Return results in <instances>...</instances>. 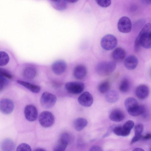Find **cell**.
Listing matches in <instances>:
<instances>
[{
	"instance_id": "cell-1",
	"label": "cell",
	"mask_w": 151,
	"mask_h": 151,
	"mask_svg": "<svg viewBox=\"0 0 151 151\" xmlns=\"http://www.w3.org/2000/svg\"><path fill=\"white\" fill-rule=\"evenodd\" d=\"M151 24L148 23L142 28L134 42V49L138 52L142 46L146 49L150 48L151 46Z\"/></svg>"
},
{
	"instance_id": "cell-32",
	"label": "cell",
	"mask_w": 151,
	"mask_h": 151,
	"mask_svg": "<svg viewBox=\"0 0 151 151\" xmlns=\"http://www.w3.org/2000/svg\"><path fill=\"white\" fill-rule=\"evenodd\" d=\"M0 77L5 78L11 79L12 76L6 70L0 68Z\"/></svg>"
},
{
	"instance_id": "cell-36",
	"label": "cell",
	"mask_w": 151,
	"mask_h": 151,
	"mask_svg": "<svg viewBox=\"0 0 151 151\" xmlns=\"http://www.w3.org/2000/svg\"><path fill=\"white\" fill-rule=\"evenodd\" d=\"M142 137V135H135L131 141V144H133V143L141 139Z\"/></svg>"
},
{
	"instance_id": "cell-6",
	"label": "cell",
	"mask_w": 151,
	"mask_h": 151,
	"mask_svg": "<svg viewBox=\"0 0 151 151\" xmlns=\"http://www.w3.org/2000/svg\"><path fill=\"white\" fill-rule=\"evenodd\" d=\"M65 88L67 91L70 93L78 94L83 91L84 88V85L81 82H69L66 83Z\"/></svg>"
},
{
	"instance_id": "cell-11",
	"label": "cell",
	"mask_w": 151,
	"mask_h": 151,
	"mask_svg": "<svg viewBox=\"0 0 151 151\" xmlns=\"http://www.w3.org/2000/svg\"><path fill=\"white\" fill-rule=\"evenodd\" d=\"M78 101L82 106L88 107L91 106L93 102V98L88 92H85L82 94L78 97Z\"/></svg>"
},
{
	"instance_id": "cell-14",
	"label": "cell",
	"mask_w": 151,
	"mask_h": 151,
	"mask_svg": "<svg viewBox=\"0 0 151 151\" xmlns=\"http://www.w3.org/2000/svg\"><path fill=\"white\" fill-rule=\"evenodd\" d=\"M87 73V70L86 66L83 65H79L75 68L73 75L75 78L80 80L83 78Z\"/></svg>"
},
{
	"instance_id": "cell-31",
	"label": "cell",
	"mask_w": 151,
	"mask_h": 151,
	"mask_svg": "<svg viewBox=\"0 0 151 151\" xmlns=\"http://www.w3.org/2000/svg\"><path fill=\"white\" fill-rule=\"evenodd\" d=\"M95 1L99 5L103 7H108L111 4V1L109 0H96Z\"/></svg>"
},
{
	"instance_id": "cell-5",
	"label": "cell",
	"mask_w": 151,
	"mask_h": 151,
	"mask_svg": "<svg viewBox=\"0 0 151 151\" xmlns=\"http://www.w3.org/2000/svg\"><path fill=\"white\" fill-rule=\"evenodd\" d=\"M117 44L116 38L113 35L108 34L104 36L101 39V45L102 48L107 50L114 48Z\"/></svg>"
},
{
	"instance_id": "cell-38",
	"label": "cell",
	"mask_w": 151,
	"mask_h": 151,
	"mask_svg": "<svg viewBox=\"0 0 151 151\" xmlns=\"http://www.w3.org/2000/svg\"><path fill=\"white\" fill-rule=\"evenodd\" d=\"M151 137V134L149 133L146 134L144 136L142 137V138L143 139L145 140H147L149 139Z\"/></svg>"
},
{
	"instance_id": "cell-25",
	"label": "cell",
	"mask_w": 151,
	"mask_h": 151,
	"mask_svg": "<svg viewBox=\"0 0 151 151\" xmlns=\"http://www.w3.org/2000/svg\"><path fill=\"white\" fill-rule=\"evenodd\" d=\"M138 105L136 99L132 97L127 98L124 102V106L127 111Z\"/></svg>"
},
{
	"instance_id": "cell-39",
	"label": "cell",
	"mask_w": 151,
	"mask_h": 151,
	"mask_svg": "<svg viewBox=\"0 0 151 151\" xmlns=\"http://www.w3.org/2000/svg\"><path fill=\"white\" fill-rule=\"evenodd\" d=\"M132 151H145L143 149L140 148H136L134 149Z\"/></svg>"
},
{
	"instance_id": "cell-37",
	"label": "cell",
	"mask_w": 151,
	"mask_h": 151,
	"mask_svg": "<svg viewBox=\"0 0 151 151\" xmlns=\"http://www.w3.org/2000/svg\"><path fill=\"white\" fill-rule=\"evenodd\" d=\"M89 151H103V150L99 146L97 145H93L91 147Z\"/></svg>"
},
{
	"instance_id": "cell-12",
	"label": "cell",
	"mask_w": 151,
	"mask_h": 151,
	"mask_svg": "<svg viewBox=\"0 0 151 151\" xmlns=\"http://www.w3.org/2000/svg\"><path fill=\"white\" fill-rule=\"evenodd\" d=\"M67 65L63 60H58L55 62L52 65L53 72L56 74L59 75L63 73L66 70Z\"/></svg>"
},
{
	"instance_id": "cell-29",
	"label": "cell",
	"mask_w": 151,
	"mask_h": 151,
	"mask_svg": "<svg viewBox=\"0 0 151 151\" xmlns=\"http://www.w3.org/2000/svg\"><path fill=\"white\" fill-rule=\"evenodd\" d=\"M9 58L5 52L0 51V66L6 65L9 62Z\"/></svg>"
},
{
	"instance_id": "cell-35",
	"label": "cell",
	"mask_w": 151,
	"mask_h": 151,
	"mask_svg": "<svg viewBox=\"0 0 151 151\" xmlns=\"http://www.w3.org/2000/svg\"><path fill=\"white\" fill-rule=\"evenodd\" d=\"M134 125V123L132 121L128 120L122 126L126 130L131 131Z\"/></svg>"
},
{
	"instance_id": "cell-15",
	"label": "cell",
	"mask_w": 151,
	"mask_h": 151,
	"mask_svg": "<svg viewBox=\"0 0 151 151\" xmlns=\"http://www.w3.org/2000/svg\"><path fill=\"white\" fill-rule=\"evenodd\" d=\"M138 63L137 58L134 55H130L125 59L124 62L125 67L129 70H133L137 67Z\"/></svg>"
},
{
	"instance_id": "cell-7",
	"label": "cell",
	"mask_w": 151,
	"mask_h": 151,
	"mask_svg": "<svg viewBox=\"0 0 151 151\" xmlns=\"http://www.w3.org/2000/svg\"><path fill=\"white\" fill-rule=\"evenodd\" d=\"M70 138L66 133H62L59 139L54 146L53 151H65L69 143Z\"/></svg>"
},
{
	"instance_id": "cell-42",
	"label": "cell",
	"mask_w": 151,
	"mask_h": 151,
	"mask_svg": "<svg viewBox=\"0 0 151 151\" xmlns=\"http://www.w3.org/2000/svg\"><path fill=\"white\" fill-rule=\"evenodd\" d=\"M143 3L146 4H151V1H149L143 0L142 1Z\"/></svg>"
},
{
	"instance_id": "cell-13",
	"label": "cell",
	"mask_w": 151,
	"mask_h": 151,
	"mask_svg": "<svg viewBox=\"0 0 151 151\" xmlns=\"http://www.w3.org/2000/svg\"><path fill=\"white\" fill-rule=\"evenodd\" d=\"M149 89L148 86L145 84H141L136 88L135 93L136 96L139 99L144 100L148 96Z\"/></svg>"
},
{
	"instance_id": "cell-3",
	"label": "cell",
	"mask_w": 151,
	"mask_h": 151,
	"mask_svg": "<svg viewBox=\"0 0 151 151\" xmlns=\"http://www.w3.org/2000/svg\"><path fill=\"white\" fill-rule=\"evenodd\" d=\"M57 100V97L54 94L46 91L44 92L41 96L40 103L43 108L50 109L55 105Z\"/></svg>"
},
{
	"instance_id": "cell-10",
	"label": "cell",
	"mask_w": 151,
	"mask_h": 151,
	"mask_svg": "<svg viewBox=\"0 0 151 151\" xmlns=\"http://www.w3.org/2000/svg\"><path fill=\"white\" fill-rule=\"evenodd\" d=\"M14 109V104L11 100L4 99L0 101V111L3 114H9L12 112Z\"/></svg>"
},
{
	"instance_id": "cell-4",
	"label": "cell",
	"mask_w": 151,
	"mask_h": 151,
	"mask_svg": "<svg viewBox=\"0 0 151 151\" xmlns=\"http://www.w3.org/2000/svg\"><path fill=\"white\" fill-rule=\"evenodd\" d=\"M39 121L43 127H49L52 126L54 123L55 118L51 112L48 111H44L40 114Z\"/></svg>"
},
{
	"instance_id": "cell-34",
	"label": "cell",
	"mask_w": 151,
	"mask_h": 151,
	"mask_svg": "<svg viewBox=\"0 0 151 151\" xmlns=\"http://www.w3.org/2000/svg\"><path fill=\"white\" fill-rule=\"evenodd\" d=\"M8 83V81L6 78L0 77V91L6 87Z\"/></svg>"
},
{
	"instance_id": "cell-2",
	"label": "cell",
	"mask_w": 151,
	"mask_h": 151,
	"mask_svg": "<svg viewBox=\"0 0 151 151\" xmlns=\"http://www.w3.org/2000/svg\"><path fill=\"white\" fill-rule=\"evenodd\" d=\"M115 62L113 61H103L99 63L95 68L97 74L101 76L108 75L112 73L116 68Z\"/></svg>"
},
{
	"instance_id": "cell-26",
	"label": "cell",
	"mask_w": 151,
	"mask_h": 151,
	"mask_svg": "<svg viewBox=\"0 0 151 151\" xmlns=\"http://www.w3.org/2000/svg\"><path fill=\"white\" fill-rule=\"evenodd\" d=\"M113 131L116 135L122 136H127L130 134V131L126 130L122 126L115 127L113 129Z\"/></svg>"
},
{
	"instance_id": "cell-24",
	"label": "cell",
	"mask_w": 151,
	"mask_h": 151,
	"mask_svg": "<svg viewBox=\"0 0 151 151\" xmlns=\"http://www.w3.org/2000/svg\"><path fill=\"white\" fill-rule=\"evenodd\" d=\"M1 147L3 151H12L14 147V144L12 140L7 139L2 142Z\"/></svg>"
},
{
	"instance_id": "cell-30",
	"label": "cell",
	"mask_w": 151,
	"mask_h": 151,
	"mask_svg": "<svg viewBox=\"0 0 151 151\" xmlns=\"http://www.w3.org/2000/svg\"><path fill=\"white\" fill-rule=\"evenodd\" d=\"M16 151H31L29 145L25 143H22L17 147Z\"/></svg>"
},
{
	"instance_id": "cell-20",
	"label": "cell",
	"mask_w": 151,
	"mask_h": 151,
	"mask_svg": "<svg viewBox=\"0 0 151 151\" xmlns=\"http://www.w3.org/2000/svg\"><path fill=\"white\" fill-rule=\"evenodd\" d=\"M145 108L142 105H138L127 111L129 114L133 116H136L143 114L145 112Z\"/></svg>"
},
{
	"instance_id": "cell-28",
	"label": "cell",
	"mask_w": 151,
	"mask_h": 151,
	"mask_svg": "<svg viewBox=\"0 0 151 151\" xmlns=\"http://www.w3.org/2000/svg\"><path fill=\"white\" fill-rule=\"evenodd\" d=\"M130 83L127 78L123 79L121 82L119 86V91L122 93H126L129 90Z\"/></svg>"
},
{
	"instance_id": "cell-18",
	"label": "cell",
	"mask_w": 151,
	"mask_h": 151,
	"mask_svg": "<svg viewBox=\"0 0 151 151\" xmlns=\"http://www.w3.org/2000/svg\"><path fill=\"white\" fill-rule=\"evenodd\" d=\"M119 97L118 92L115 90H109L108 91L105 96L106 101L110 103H114L118 101Z\"/></svg>"
},
{
	"instance_id": "cell-23",
	"label": "cell",
	"mask_w": 151,
	"mask_h": 151,
	"mask_svg": "<svg viewBox=\"0 0 151 151\" xmlns=\"http://www.w3.org/2000/svg\"><path fill=\"white\" fill-rule=\"evenodd\" d=\"M37 70L34 67H28L25 69L23 72L24 77L28 79H33L36 76Z\"/></svg>"
},
{
	"instance_id": "cell-41",
	"label": "cell",
	"mask_w": 151,
	"mask_h": 151,
	"mask_svg": "<svg viewBox=\"0 0 151 151\" xmlns=\"http://www.w3.org/2000/svg\"><path fill=\"white\" fill-rule=\"evenodd\" d=\"M67 2H68L69 3H74L77 2L78 0H68L66 1Z\"/></svg>"
},
{
	"instance_id": "cell-21",
	"label": "cell",
	"mask_w": 151,
	"mask_h": 151,
	"mask_svg": "<svg viewBox=\"0 0 151 151\" xmlns=\"http://www.w3.org/2000/svg\"><path fill=\"white\" fill-rule=\"evenodd\" d=\"M17 82L33 93H37L40 91L41 88L38 86L19 80H17Z\"/></svg>"
},
{
	"instance_id": "cell-8",
	"label": "cell",
	"mask_w": 151,
	"mask_h": 151,
	"mask_svg": "<svg viewBox=\"0 0 151 151\" xmlns=\"http://www.w3.org/2000/svg\"><path fill=\"white\" fill-rule=\"evenodd\" d=\"M132 27L131 21L128 17L123 16L119 20L117 28L120 32L123 33H128L131 31Z\"/></svg>"
},
{
	"instance_id": "cell-19",
	"label": "cell",
	"mask_w": 151,
	"mask_h": 151,
	"mask_svg": "<svg viewBox=\"0 0 151 151\" xmlns=\"http://www.w3.org/2000/svg\"><path fill=\"white\" fill-rule=\"evenodd\" d=\"M50 1L52 7L57 10L63 11L67 7V2L65 0H50Z\"/></svg>"
},
{
	"instance_id": "cell-16",
	"label": "cell",
	"mask_w": 151,
	"mask_h": 151,
	"mask_svg": "<svg viewBox=\"0 0 151 151\" xmlns=\"http://www.w3.org/2000/svg\"><path fill=\"white\" fill-rule=\"evenodd\" d=\"M124 112L121 110L115 109L113 110L109 115V118L112 121L119 122L122 121L125 118Z\"/></svg>"
},
{
	"instance_id": "cell-22",
	"label": "cell",
	"mask_w": 151,
	"mask_h": 151,
	"mask_svg": "<svg viewBox=\"0 0 151 151\" xmlns=\"http://www.w3.org/2000/svg\"><path fill=\"white\" fill-rule=\"evenodd\" d=\"M88 121L84 118H79L76 119L73 122V126L75 129L79 131L84 129L87 125Z\"/></svg>"
},
{
	"instance_id": "cell-33",
	"label": "cell",
	"mask_w": 151,
	"mask_h": 151,
	"mask_svg": "<svg viewBox=\"0 0 151 151\" xmlns=\"http://www.w3.org/2000/svg\"><path fill=\"white\" fill-rule=\"evenodd\" d=\"M135 135H142V133L143 130V126L141 124H137L134 127Z\"/></svg>"
},
{
	"instance_id": "cell-9",
	"label": "cell",
	"mask_w": 151,
	"mask_h": 151,
	"mask_svg": "<svg viewBox=\"0 0 151 151\" xmlns=\"http://www.w3.org/2000/svg\"><path fill=\"white\" fill-rule=\"evenodd\" d=\"M24 114L26 119L29 122L35 121L38 116V111L36 108L32 104L26 106L24 109Z\"/></svg>"
},
{
	"instance_id": "cell-27",
	"label": "cell",
	"mask_w": 151,
	"mask_h": 151,
	"mask_svg": "<svg viewBox=\"0 0 151 151\" xmlns=\"http://www.w3.org/2000/svg\"><path fill=\"white\" fill-rule=\"evenodd\" d=\"M111 83L108 81H105L99 84L98 86L99 91L101 93H107L111 88Z\"/></svg>"
},
{
	"instance_id": "cell-17",
	"label": "cell",
	"mask_w": 151,
	"mask_h": 151,
	"mask_svg": "<svg viewBox=\"0 0 151 151\" xmlns=\"http://www.w3.org/2000/svg\"><path fill=\"white\" fill-rule=\"evenodd\" d=\"M126 55L125 51L121 47L116 48L112 53V58L115 61L117 62L122 61L125 58Z\"/></svg>"
},
{
	"instance_id": "cell-40",
	"label": "cell",
	"mask_w": 151,
	"mask_h": 151,
	"mask_svg": "<svg viewBox=\"0 0 151 151\" xmlns=\"http://www.w3.org/2000/svg\"><path fill=\"white\" fill-rule=\"evenodd\" d=\"M34 151H46L45 149L41 148H38L35 149Z\"/></svg>"
}]
</instances>
